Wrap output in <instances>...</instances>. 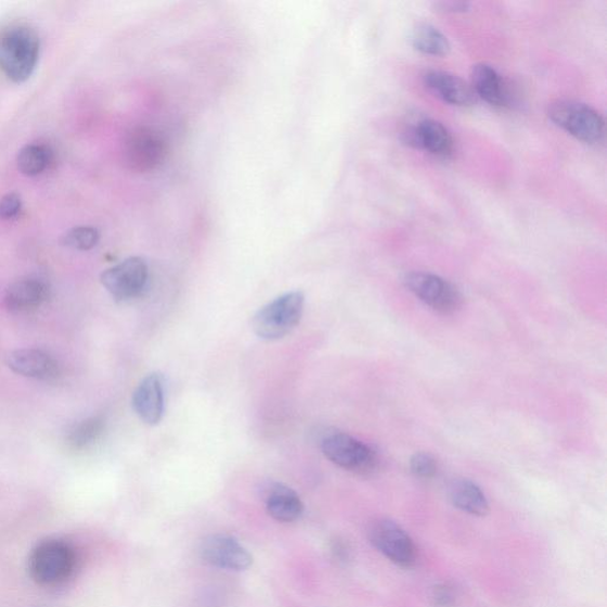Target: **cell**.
I'll list each match as a JSON object with an SVG mask.
<instances>
[{
    "instance_id": "obj_2",
    "label": "cell",
    "mask_w": 607,
    "mask_h": 607,
    "mask_svg": "<svg viewBox=\"0 0 607 607\" xmlns=\"http://www.w3.org/2000/svg\"><path fill=\"white\" fill-rule=\"evenodd\" d=\"M40 49V36L29 25H10L0 33V70L12 82L27 81L36 69Z\"/></svg>"
},
{
    "instance_id": "obj_10",
    "label": "cell",
    "mask_w": 607,
    "mask_h": 607,
    "mask_svg": "<svg viewBox=\"0 0 607 607\" xmlns=\"http://www.w3.org/2000/svg\"><path fill=\"white\" fill-rule=\"evenodd\" d=\"M201 559L206 564L227 569V571H246L251 564L250 553L235 538L215 534L202 541Z\"/></svg>"
},
{
    "instance_id": "obj_22",
    "label": "cell",
    "mask_w": 607,
    "mask_h": 607,
    "mask_svg": "<svg viewBox=\"0 0 607 607\" xmlns=\"http://www.w3.org/2000/svg\"><path fill=\"white\" fill-rule=\"evenodd\" d=\"M99 240L100 234L94 227L80 225L63 234L61 245L76 250H90L98 245Z\"/></svg>"
},
{
    "instance_id": "obj_25",
    "label": "cell",
    "mask_w": 607,
    "mask_h": 607,
    "mask_svg": "<svg viewBox=\"0 0 607 607\" xmlns=\"http://www.w3.org/2000/svg\"><path fill=\"white\" fill-rule=\"evenodd\" d=\"M432 600L438 607H451L455 602V592L448 584H439L432 590Z\"/></svg>"
},
{
    "instance_id": "obj_19",
    "label": "cell",
    "mask_w": 607,
    "mask_h": 607,
    "mask_svg": "<svg viewBox=\"0 0 607 607\" xmlns=\"http://www.w3.org/2000/svg\"><path fill=\"white\" fill-rule=\"evenodd\" d=\"M412 44L426 55L445 56L449 54L451 46L444 34L431 24H417L412 33Z\"/></svg>"
},
{
    "instance_id": "obj_14",
    "label": "cell",
    "mask_w": 607,
    "mask_h": 607,
    "mask_svg": "<svg viewBox=\"0 0 607 607\" xmlns=\"http://www.w3.org/2000/svg\"><path fill=\"white\" fill-rule=\"evenodd\" d=\"M134 412L147 425H157L164 413V390L158 374H150L134 390Z\"/></svg>"
},
{
    "instance_id": "obj_26",
    "label": "cell",
    "mask_w": 607,
    "mask_h": 607,
    "mask_svg": "<svg viewBox=\"0 0 607 607\" xmlns=\"http://www.w3.org/2000/svg\"><path fill=\"white\" fill-rule=\"evenodd\" d=\"M331 553L337 563L346 564L350 560L351 548L346 540L336 538L331 543Z\"/></svg>"
},
{
    "instance_id": "obj_1",
    "label": "cell",
    "mask_w": 607,
    "mask_h": 607,
    "mask_svg": "<svg viewBox=\"0 0 607 607\" xmlns=\"http://www.w3.org/2000/svg\"><path fill=\"white\" fill-rule=\"evenodd\" d=\"M79 563V552L72 542L48 539L38 543L31 552L29 573L37 585L59 587L75 576Z\"/></svg>"
},
{
    "instance_id": "obj_6",
    "label": "cell",
    "mask_w": 607,
    "mask_h": 607,
    "mask_svg": "<svg viewBox=\"0 0 607 607\" xmlns=\"http://www.w3.org/2000/svg\"><path fill=\"white\" fill-rule=\"evenodd\" d=\"M403 283L416 298L441 314H453L463 307V297L457 287L439 275L411 272L404 275Z\"/></svg>"
},
{
    "instance_id": "obj_21",
    "label": "cell",
    "mask_w": 607,
    "mask_h": 607,
    "mask_svg": "<svg viewBox=\"0 0 607 607\" xmlns=\"http://www.w3.org/2000/svg\"><path fill=\"white\" fill-rule=\"evenodd\" d=\"M50 160L47 147L37 144L24 146L17 156V166L20 171L29 177L42 173Z\"/></svg>"
},
{
    "instance_id": "obj_12",
    "label": "cell",
    "mask_w": 607,
    "mask_h": 607,
    "mask_svg": "<svg viewBox=\"0 0 607 607\" xmlns=\"http://www.w3.org/2000/svg\"><path fill=\"white\" fill-rule=\"evenodd\" d=\"M7 364L16 374L43 382H50L60 375L57 361L40 349L12 351L7 358Z\"/></svg>"
},
{
    "instance_id": "obj_20",
    "label": "cell",
    "mask_w": 607,
    "mask_h": 607,
    "mask_svg": "<svg viewBox=\"0 0 607 607\" xmlns=\"http://www.w3.org/2000/svg\"><path fill=\"white\" fill-rule=\"evenodd\" d=\"M105 426V417L101 415L88 417V419L75 424L67 435L68 445L75 450L92 445L103 435Z\"/></svg>"
},
{
    "instance_id": "obj_15",
    "label": "cell",
    "mask_w": 607,
    "mask_h": 607,
    "mask_svg": "<svg viewBox=\"0 0 607 607\" xmlns=\"http://www.w3.org/2000/svg\"><path fill=\"white\" fill-rule=\"evenodd\" d=\"M473 91L491 106L503 107L511 103L509 87L500 73L487 63H478L472 72Z\"/></svg>"
},
{
    "instance_id": "obj_4",
    "label": "cell",
    "mask_w": 607,
    "mask_h": 607,
    "mask_svg": "<svg viewBox=\"0 0 607 607\" xmlns=\"http://www.w3.org/2000/svg\"><path fill=\"white\" fill-rule=\"evenodd\" d=\"M300 290L288 293L261 308L251 320L253 331L262 339L275 340L288 335L299 324L304 311Z\"/></svg>"
},
{
    "instance_id": "obj_18",
    "label": "cell",
    "mask_w": 607,
    "mask_h": 607,
    "mask_svg": "<svg viewBox=\"0 0 607 607\" xmlns=\"http://www.w3.org/2000/svg\"><path fill=\"white\" fill-rule=\"evenodd\" d=\"M450 499L455 508L474 516H486L490 511L486 493L469 479H454Z\"/></svg>"
},
{
    "instance_id": "obj_3",
    "label": "cell",
    "mask_w": 607,
    "mask_h": 607,
    "mask_svg": "<svg viewBox=\"0 0 607 607\" xmlns=\"http://www.w3.org/2000/svg\"><path fill=\"white\" fill-rule=\"evenodd\" d=\"M548 117L580 142L598 144L605 137V120L602 114L580 101H555L548 107Z\"/></svg>"
},
{
    "instance_id": "obj_9",
    "label": "cell",
    "mask_w": 607,
    "mask_h": 607,
    "mask_svg": "<svg viewBox=\"0 0 607 607\" xmlns=\"http://www.w3.org/2000/svg\"><path fill=\"white\" fill-rule=\"evenodd\" d=\"M148 269L144 259L132 257L101 274V284L116 300H129L141 295L147 284Z\"/></svg>"
},
{
    "instance_id": "obj_13",
    "label": "cell",
    "mask_w": 607,
    "mask_h": 607,
    "mask_svg": "<svg viewBox=\"0 0 607 607\" xmlns=\"http://www.w3.org/2000/svg\"><path fill=\"white\" fill-rule=\"evenodd\" d=\"M424 83L447 104L465 107L475 103L473 87L451 73L428 70L424 75Z\"/></svg>"
},
{
    "instance_id": "obj_27",
    "label": "cell",
    "mask_w": 607,
    "mask_h": 607,
    "mask_svg": "<svg viewBox=\"0 0 607 607\" xmlns=\"http://www.w3.org/2000/svg\"><path fill=\"white\" fill-rule=\"evenodd\" d=\"M437 11L444 12V14H462L470 9V3L466 2H439L435 4Z\"/></svg>"
},
{
    "instance_id": "obj_23",
    "label": "cell",
    "mask_w": 607,
    "mask_h": 607,
    "mask_svg": "<svg viewBox=\"0 0 607 607\" xmlns=\"http://www.w3.org/2000/svg\"><path fill=\"white\" fill-rule=\"evenodd\" d=\"M412 474L422 479H429L437 475L438 463L428 453H415L410 462Z\"/></svg>"
},
{
    "instance_id": "obj_7",
    "label": "cell",
    "mask_w": 607,
    "mask_h": 607,
    "mask_svg": "<svg viewBox=\"0 0 607 607\" xmlns=\"http://www.w3.org/2000/svg\"><path fill=\"white\" fill-rule=\"evenodd\" d=\"M372 545L386 558L403 568L416 564L417 550L406 530L395 521L382 518L372 524L369 530Z\"/></svg>"
},
{
    "instance_id": "obj_11",
    "label": "cell",
    "mask_w": 607,
    "mask_h": 607,
    "mask_svg": "<svg viewBox=\"0 0 607 607\" xmlns=\"http://www.w3.org/2000/svg\"><path fill=\"white\" fill-rule=\"evenodd\" d=\"M403 141L438 158L449 159L454 154V141L450 131L435 119L427 118L409 126L403 132Z\"/></svg>"
},
{
    "instance_id": "obj_17",
    "label": "cell",
    "mask_w": 607,
    "mask_h": 607,
    "mask_svg": "<svg viewBox=\"0 0 607 607\" xmlns=\"http://www.w3.org/2000/svg\"><path fill=\"white\" fill-rule=\"evenodd\" d=\"M266 509L275 521L289 524L297 521L301 516L304 504L296 491L283 485H275L266 499Z\"/></svg>"
},
{
    "instance_id": "obj_16",
    "label": "cell",
    "mask_w": 607,
    "mask_h": 607,
    "mask_svg": "<svg viewBox=\"0 0 607 607\" xmlns=\"http://www.w3.org/2000/svg\"><path fill=\"white\" fill-rule=\"evenodd\" d=\"M48 295L49 288L44 282L37 277H22L8 287L4 304L9 311L24 313L40 308Z\"/></svg>"
},
{
    "instance_id": "obj_5",
    "label": "cell",
    "mask_w": 607,
    "mask_h": 607,
    "mask_svg": "<svg viewBox=\"0 0 607 607\" xmlns=\"http://www.w3.org/2000/svg\"><path fill=\"white\" fill-rule=\"evenodd\" d=\"M322 451L328 461L352 474L371 475L378 466L376 452L346 434L327 436L322 441Z\"/></svg>"
},
{
    "instance_id": "obj_8",
    "label": "cell",
    "mask_w": 607,
    "mask_h": 607,
    "mask_svg": "<svg viewBox=\"0 0 607 607\" xmlns=\"http://www.w3.org/2000/svg\"><path fill=\"white\" fill-rule=\"evenodd\" d=\"M167 155L163 138L148 128H135L126 134L122 157L126 167L134 172H148L160 166Z\"/></svg>"
},
{
    "instance_id": "obj_24",
    "label": "cell",
    "mask_w": 607,
    "mask_h": 607,
    "mask_svg": "<svg viewBox=\"0 0 607 607\" xmlns=\"http://www.w3.org/2000/svg\"><path fill=\"white\" fill-rule=\"evenodd\" d=\"M22 208L21 196L16 193L5 195L0 199V218L12 219L17 217Z\"/></svg>"
}]
</instances>
